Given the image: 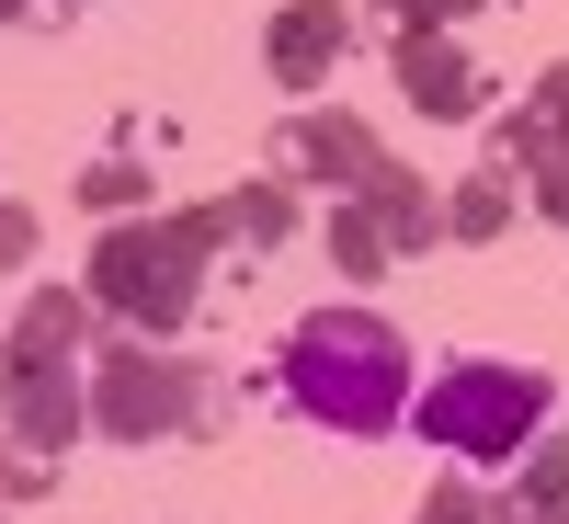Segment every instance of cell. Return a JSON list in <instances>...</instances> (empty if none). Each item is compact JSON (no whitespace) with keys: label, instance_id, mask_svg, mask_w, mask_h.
I'll list each match as a JSON object with an SVG mask.
<instances>
[{"label":"cell","instance_id":"cell-19","mask_svg":"<svg viewBox=\"0 0 569 524\" xmlns=\"http://www.w3.org/2000/svg\"><path fill=\"white\" fill-rule=\"evenodd\" d=\"M388 12H399V34H456L479 0H388Z\"/></svg>","mask_w":569,"mask_h":524},{"label":"cell","instance_id":"cell-11","mask_svg":"<svg viewBox=\"0 0 569 524\" xmlns=\"http://www.w3.org/2000/svg\"><path fill=\"white\" fill-rule=\"evenodd\" d=\"M547 149H569V58L501 115V160H547Z\"/></svg>","mask_w":569,"mask_h":524},{"label":"cell","instance_id":"cell-9","mask_svg":"<svg viewBox=\"0 0 569 524\" xmlns=\"http://www.w3.org/2000/svg\"><path fill=\"white\" fill-rule=\"evenodd\" d=\"M206 228V251H273L284 228H297V195L284 182H240V195H217V206H182Z\"/></svg>","mask_w":569,"mask_h":524},{"label":"cell","instance_id":"cell-17","mask_svg":"<svg viewBox=\"0 0 569 524\" xmlns=\"http://www.w3.org/2000/svg\"><path fill=\"white\" fill-rule=\"evenodd\" d=\"M46 491H58V456H34V445L0 456V513H23V502H46Z\"/></svg>","mask_w":569,"mask_h":524},{"label":"cell","instance_id":"cell-4","mask_svg":"<svg viewBox=\"0 0 569 524\" xmlns=\"http://www.w3.org/2000/svg\"><path fill=\"white\" fill-rule=\"evenodd\" d=\"M80 399H91V434L160 445V434H182V422H206V376L194 365H160V343H114L103 365L80 376Z\"/></svg>","mask_w":569,"mask_h":524},{"label":"cell","instance_id":"cell-7","mask_svg":"<svg viewBox=\"0 0 569 524\" xmlns=\"http://www.w3.org/2000/svg\"><path fill=\"white\" fill-rule=\"evenodd\" d=\"M262 58H273V80H284V91H319L330 69L353 58V12H342V0H284L273 34H262Z\"/></svg>","mask_w":569,"mask_h":524},{"label":"cell","instance_id":"cell-21","mask_svg":"<svg viewBox=\"0 0 569 524\" xmlns=\"http://www.w3.org/2000/svg\"><path fill=\"white\" fill-rule=\"evenodd\" d=\"M12 12H23V0H0V23H12Z\"/></svg>","mask_w":569,"mask_h":524},{"label":"cell","instance_id":"cell-8","mask_svg":"<svg viewBox=\"0 0 569 524\" xmlns=\"http://www.w3.org/2000/svg\"><path fill=\"white\" fill-rule=\"evenodd\" d=\"M399 103L410 115H433V126H467L490 103V80L467 69V46L456 34H399Z\"/></svg>","mask_w":569,"mask_h":524},{"label":"cell","instance_id":"cell-10","mask_svg":"<svg viewBox=\"0 0 569 524\" xmlns=\"http://www.w3.org/2000/svg\"><path fill=\"white\" fill-rule=\"evenodd\" d=\"M80 343H91V297L46 285V297H23L12 343H0V376H12V365H80Z\"/></svg>","mask_w":569,"mask_h":524},{"label":"cell","instance_id":"cell-14","mask_svg":"<svg viewBox=\"0 0 569 524\" xmlns=\"http://www.w3.org/2000/svg\"><path fill=\"white\" fill-rule=\"evenodd\" d=\"M80 206H103V217H137V206H149V160H137V149H103V160L80 171Z\"/></svg>","mask_w":569,"mask_h":524},{"label":"cell","instance_id":"cell-18","mask_svg":"<svg viewBox=\"0 0 569 524\" xmlns=\"http://www.w3.org/2000/svg\"><path fill=\"white\" fill-rule=\"evenodd\" d=\"M525 195H536V217H558V228H569V149L525 160Z\"/></svg>","mask_w":569,"mask_h":524},{"label":"cell","instance_id":"cell-12","mask_svg":"<svg viewBox=\"0 0 569 524\" xmlns=\"http://www.w3.org/2000/svg\"><path fill=\"white\" fill-rule=\"evenodd\" d=\"M501 228H512V160L456 171V195H445V240H501Z\"/></svg>","mask_w":569,"mask_h":524},{"label":"cell","instance_id":"cell-20","mask_svg":"<svg viewBox=\"0 0 569 524\" xmlns=\"http://www.w3.org/2000/svg\"><path fill=\"white\" fill-rule=\"evenodd\" d=\"M34 240H46L34 206H0V274H23V263H34Z\"/></svg>","mask_w":569,"mask_h":524},{"label":"cell","instance_id":"cell-1","mask_svg":"<svg viewBox=\"0 0 569 524\" xmlns=\"http://www.w3.org/2000/svg\"><path fill=\"white\" fill-rule=\"evenodd\" d=\"M273 376H284V399H297L308 422H330V434H399L410 422V343L376 308H353V297H330V308H308L297 330H284V354H273Z\"/></svg>","mask_w":569,"mask_h":524},{"label":"cell","instance_id":"cell-13","mask_svg":"<svg viewBox=\"0 0 569 524\" xmlns=\"http://www.w3.org/2000/svg\"><path fill=\"white\" fill-rule=\"evenodd\" d=\"M525 524H569V434H525V479L501 491Z\"/></svg>","mask_w":569,"mask_h":524},{"label":"cell","instance_id":"cell-16","mask_svg":"<svg viewBox=\"0 0 569 524\" xmlns=\"http://www.w3.org/2000/svg\"><path fill=\"white\" fill-rule=\"evenodd\" d=\"M399 251H388V228H376L365 206H330V274H388Z\"/></svg>","mask_w":569,"mask_h":524},{"label":"cell","instance_id":"cell-15","mask_svg":"<svg viewBox=\"0 0 569 524\" xmlns=\"http://www.w3.org/2000/svg\"><path fill=\"white\" fill-rule=\"evenodd\" d=\"M410 524H525V513H512L501 491H479V479H433Z\"/></svg>","mask_w":569,"mask_h":524},{"label":"cell","instance_id":"cell-2","mask_svg":"<svg viewBox=\"0 0 569 524\" xmlns=\"http://www.w3.org/2000/svg\"><path fill=\"white\" fill-rule=\"evenodd\" d=\"M206 228L194 217H114L103 240H91V308L126 319L137 343H171L182 319L206 297Z\"/></svg>","mask_w":569,"mask_h":524},{"label":"cell","instance_id":"cell-3","mask_svg":"<svg viewBox=\"0 0 569 524\" xmlns=\"http://www.w3.org/2000/svg\"><path fill=\"white\" fill-rule=\"evenodd\" d=\"M410 434L433 456H525V434H547V365L512 354H467L433 388H410Z\"/></svg>","mask_w":569,"mask_h":524},{"label":"cell","instance_id":"cell-6","mask_svg":"<svg viewBox=\"0 0 569 524\" xmlns=\"http://www.w3.org/2000/svg\"><path fill=\"white\" fill-rule=\"evenodd\" d=\"M0 411H12V445H34V456H69L91 434L80 365H12V376H0Z\"/></svg>","mask_w":569,"mask_h":524},{"label":"cell","instance_id":"cell-5","mask_svg":"<svg viewBox=\"0 0 569 524\" xmlns=\"http://www.w3.org/2000/svg\"><path fill=\"white\" fill-rule=\"evenodd\" d=\"M284 171H308V182H330V195H365L376 171H388V149H376V126L365 115H330V103H308L297 126H284Z\"/></svg>","mask_w":569,"mask_h":524}]
</instances>
